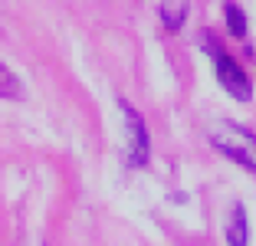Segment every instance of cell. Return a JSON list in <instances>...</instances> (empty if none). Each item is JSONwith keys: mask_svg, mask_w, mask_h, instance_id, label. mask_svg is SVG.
Returning <instances> with one entry per match:
<instances>
[{"mask_svg": "<svg viewBox=\"0 0 256 246\" xmlns=\"http://www.w3.org/2000/svg\"><path fill=\"white\" fill-rule=\"evenodd\" d=\"M210 144L240 168H246L250 174H256V138L246 128L234 125V122H220L210 128Z\"/></svg>", "mask_w": 256, "mask_h": 246, "instance_id": "obj_1", "label": "cell"}, {"mask_svg": "<svg viewBox=\"0 0 256 246\" xmlns=\"http://www.w3.org/2000/svg\"><path fill=\"white\" fill-rule=\"evenodd\" d=\"M207 50L214 56V69H217V79L226 89V96H234L236 102H250L253 98V86H250L246 72L240 69V62L234 56H226L224 50H217V43H210V40H207Z\"/></svg>", "mask_w": 256, "mask_h": 246, "instance_id": "obj_2", "label": "cell"}, {"mask_svg": "<svg viewBox=\"0 0 256 246\" xmlns=\"http://www.w3.org/2000/svg\"><path fill=\"white\" fill-rule=\"evenodd\" d=\"M118 108H122V118H125V132H128V164H132V168H144V164H148V154H151L144 118L135 112V105H128L125 98L118 102Z\"/></svg>", "mask_w": 256, "mask_h": 246, "instance_id": "obj_3", "label": "cell"}, {"mask_svg": "<svg viewBox=\"0 0 256 246\" xmlns=\"http://www.w3.org/2000/svg\"><path fill=\"white\" fill-rule=\"evenodd\" d=\"M250 230H246V210L243 204H234L230 216H226V243L230 246H246Z\"/></svg>", "mask_w": 256, "mask_h": 246, "instance_id": "obj_4", "label": "cell"}, {"mask_svg": "<svg viewBox=\"0 0 256 246\" xmlns=\"http://www.w3.org/2000/svg\"><path fill=\"white\" fill-rule=\"evenodd\" d=\"M188 7L190 0H161V23H164L171 33H178L188 20Z\"/></svg>", "mask_w": 256, "mask_h": 246, "instance_id": "obj_5", "label": "cell"}, {"mask_svg": "<svg viewBox=\"0 0 256 246\" xmlns=\"http://www.w3.org/2000/svg\"><path fill=\"white\" fill-rule=\"evenodd\" d=\"M224 20H226L230 36H236V40L246 36V16H243V10L236 4H224Z\"/></svg>", "mask_w": 256, "mask_h": 246, "instance_id": "obj_6", "label": "cell"}, {"mask_svg": "<svg viewBox=\"0 0 256 246\" xmlns=\"http://www.w3.org/2000/svg\"><path fill=\"white\" fill-rule=\"evenodd\" d=\"M20 96H23L20 79H16L4 62H0V98H20Z\"/></svg>", "mask_w": 256, "mask_h": 246, "instance_id": "obj_7", "label": "cell"}]
</instances>
